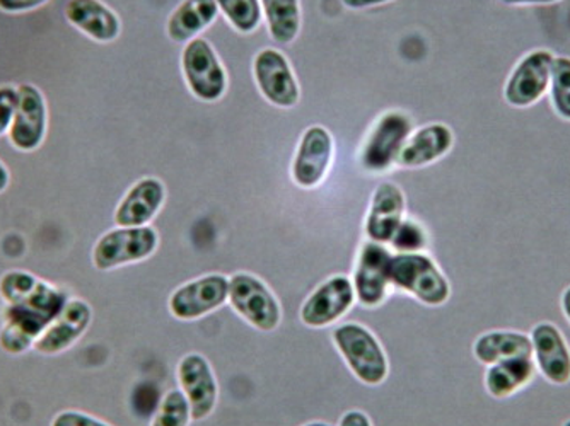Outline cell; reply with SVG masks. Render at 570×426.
<instances>
[{"mask_svg": "<svg viewBox=\"0 0 570 426\" xmlns=\"http://www.w3.org/2000/svg\"><path fill=\"white\" fill-rule=\"evenodd\" d=\"M0 299L6 304L0 346L8 354L22 355L33 348L70 297L62 288L30 271L11 270L0 278Z\"/></svg>", "mask_w": 570, "mask_h": 426, "instance_id": "6da1fadb", "label": "cell"}, {"mask_svg": "<svg viewBox=\"0 0 570 426\" xmlns=\"http://www.w3.org/2000/svg\"><path fill=\"white\" fill-rule=\"evenodd\" d=\"M390 284L429 307L444 306L451 285L434 259L424 252H399L390 262Z\"/></svg>", "mask_w": 570, "mask_h": 426, "instance_id": "7a4b0ae2", "label": "cell"}, {"mask_svg": "<svg viewBox=\"0 0 570 426\" xmlns=\"http://www.w3.org/2000/svg\"><path fill=\"white\" fill-rule=\"evenodd\" d=\"M333 343L341 351L352 374L366 386H380L386 380L390 364L376 336L357 323L333 329Z\"/></svg>", "mask_w": 570, "mask_h": 426, "instance_id": "3957f363", "label": "cell"}, {"mask_svg": "<svg viewBox=\"0 0 570 426\" xmlns=\"http://www.w3.org/2000/svg\"><path fill=\"white\" fill-rule=\"evenodd\" d=\"M158 245L159 236L153 227H118L99 237L92 249V265L99 271L117 270L150 258Z\"/></svg>", "mask_w": 570, "mask_h": 426, "instance_id": "277c9868", "label": "cell"}, {"mask_svg": "<svg viewBox=\"0 0 570 426\" xmlns=\"http://www.w3.org/2000/svg\"><path fill=\"white\" fill-rule=\"evenodd\" d=\"M230 306L246 323L261 331H275L282 321V307L271 288L255 275L236 274L229 280Z\"/></svg>", "mask_w": 570, "mask_h": 426, "instance_id": "5b68a950", "label": "cell"}, {"mask_svg": "<svg viewBox=\"0 0 570 426\" xmlns=\"http://www.w3.org/2000/svg\"><path fill=\"white\" fill-rule=\"evenodd\" d=\"M552 51L534 50L518 62L509 76L504 89V99L511 108H530L537 105L552 81Z\"/></svg>", "mask_w": 570, "mask_h": 426, "instance_id": "8992f818", "label": "cell"}, {"mask_svg": "<svg viewBox=\"0 0 570 426\" xmlns=\"http://www.w3.org/2000/svg\"><path fill=\"white\" fill-rule=\"evenodd\" d=\"M19 105L9 130V142L19 152H35L43 146L48 131V106L35 85L18 86Z\"/></svg>", "mask_w": 570, "mask_h": 426, "instance_id": "52a82bcc", "label": "cell"}, {"mask_svg": "<svg viewBox=\"0 0 570 426\" xmlns=\"http://www.w3.org/2000/svg\"><path fill=\"white\" fill-rule=\"evenodd\" d=\"M181 66L188 88L198 99L213 102L223 98L227 88L226 72L207 41L191 40L185 48Z\"/></svg>", "mask_w": 570, "mask_h": 426, "instance_id": "ba28073f", "label": "cell"}, {"mask_svg": "<svg viewBox=\"0 0 570 426\" xmlns=\"http://www.w3.org/2000/svg\"><path fill=\"white\" fill-rule=\"evenodd\" d=\"M229 300V280L224 275H207L179 287L169 299V310L181 321H195Z\"/></svg>", "mask_w": 570, "mask_h": 426, "instance_id": "9c48e42d", "label": "cell"}, {"mask_svg": "<svg viewBox=\"0 0 570 426\" xmlns=\"http://www.w3.org/2000/svg\"><path fill=\"white\" fill-rule=\"evenodd\" d=\"M355 290L351 278L332 277L320 285L301 307V321L307 328H326L338 321L354 306Z\"/></svg>", "mask_w": 570, "mask_h": 426, "instance_id": "30bf717a", "label": "cell"}, {"mask_svg": "<svg viewBox=\"0 0 570 426\" xmlns=\"http://www.w3.org/2000/svg\"><path fill=\"white\" fill-rule=\"evenodd\" d=\"M412 133V123L402 113H386L371 131L364 150L362 166L371 172H383L399 161L400 152Z\"/></svg>", "mask_w": 570, "mask_h": 426, "instance_id": "8fae6325", "label": "cell"}, {"mask_svg": "<svg viewBox=\"0 0 570 426\" xmlns=\"http://www.w3.org/2000/svg\"><path fill=\"white\" fill-rule=\"evenodd\" d=\"M531 358L537 371L552 386L570 383V346L553 323H538L531 329Z\"/></svg>", "mask_w": 570, "mask_h": 426, "instance_id": "7c38bea8", "label": "cell"}, {"mask_svg": "<svg viewBox=\"0 0 570 426\" xmlns=\"http://www.w3.org/2000/svg\"><path fill=\"white\" fill-rule=\"evenodd\" d=\"M392 258V252L380 242L371 241L362 246L352 281L358 304L377 307L386 300Z\"/></svg>", "mask_w": 570, "mask_h": 426, "instance_id": "4fadbf2b", "label": "cell"}, {"mask_svg": "<svg viewBox=\"0 0 570 426\" xmlns=\"http://www.w3.org/2000/svg\"><path fill=\"white\" fill-rule=\"evenodd\" d=\"M178 383L190 403L191 418H209L217 406L219 386L213 367L204 355L190 354L178 364Z\"/></svg>", "mask_w": 570, "mask_h": 426, "instance_id": "5bb4252c", "label": "cell"}, {"mask_svg": "<svg viewBox=\"0 0 570 426\" xmlns=\"http://www.w3.org/2000/svg\"><path fill=\"white\" fill-rule=\"evenodd\" d=\"M92 323V307L82 299H69L62 313L35 343L33 350L45 357L63 354L76 345Z\"/></svg>", "mask_w": 570, "mask_h": 426, "instance_id": "9a60e30c", "label": "cell"}, {"mask_svg": "<svg viewBox=\"0 0 570 426\" xmlns=\"http://www.w3.org/2000/svg\"><path fill=\"white\" fill-rule=\"evenodd\" d=\"M333 161V139L323 127L307 128L294 157L293 179L304 190L322 185Z\"/></svg>", "mask_w": 570, "mask_h": 426, "instance_id": "2e32d148", "label": "cell"}, {"mask_svg": "<svg viewBox=\"0 0 570 426\" xmlns=\"http://www.w3.org/2000/svg\"><path fill=\"white\" fill-rule=\"evenodd\" d=\"M255 79L262 95L278 108H293L299 102V85L289 62L277 50H264L255 59Z\"/></svg>", "mask_w": 570, "mask_h": 426, "instance_id": "e0dca14e", "label": "cell"}, {"mask_svg": "<svg viewBox=\"0 0 570 426\" xmlns=\"http://www.w3.org/2000/svg\"><path fill=\"white\" fill-rule=\"evenodd\" d=\"M405 216V195L393 182H383L371 198L366 220V234L371 241L386 245L392 242Z\"/></svg>", "mask_w": 570, "mask_h": 426, "instance_id": "ac0fdd59", "label": "cell"}, {"mask_svg": "<svg viewBox=\"0 0 570 426\" xmlns=\"http://www.w3.org/2000/svg\"><path fill=\"white\" fill-rule=\"evenodd\" d=\"M166 200L165 185L156 178H144L127 191L115 210L118 227H146L158 216Z\"/></svg>", "mask_w": 570, "mask_h": 426, "instance_id": "d6986e66", "label": "cell"}, {"mask_svg": "<svg viewBox=\"0 0 570 426\" xmlns=\"http://www.w3.org/2000/svg\"><path fill=\"white\" fill-rule=\"evenodd\" d=\"M66 19L77 31L98 43H111L121 33L120 18L101 0H69Z\"/></svg>", "mask_w": 570, "mask_h": 426, "instance_id": "ffe728a7", "label": "cell"}, {"mask_svg": "<svg viewBox=\"0 0 570 426\" xmlns=\"http://www.w3.org/2000/svg\"><path fill=\"white\" fill-rule=\"evenodd\" d=\"M454 136L450 127L432 123L409 137L399 156L402 168H424L438 162L453 149Z\"/></svg>", "mask_w": 570, "mask_h": 426, "instance_id": "44dd1931", "label": "cell"}, {"mask_svg": "<svg viewBox=\"0 0 570 426\" xmlns=\"http://www.w3.org/2000/svg\"><path fill=\"white\" fill-rule=\"evenodd\" d=\"M537 376L533 358L515 357L490 365L485 374V389L494 399H509L527 389Z\"/></svg>", "mask_w": 570, "mask_h": 426, "instance_id": "7402d4cb", "label": "cell"}, {"mask_svg": "<svg viewBox=\"0 0 570 426\" xmlns=\"http://www.w3.org/2000/svg\"><path fill=\"white\" fill-rule=\"evenodd\" d=\"M473 355L487 367L508 358L531 357V338L527 333L514 329L487 331L473 343Z\"/></svg>", "mask_w": 570, "mask_h": 426, "instance_id": "603a6c76", "label": "cell"}, {"mask_svg": "<svg viewBox=\"0 0 570 426\" xmlns=\"http://www.w3.org/2000/svg\"><path fill=\"white\" fill-rule=\"evenodd\" d=\"M217 9L219 6L216 0H185L169 18V38L179 43L195 40L198 33L213 24L217 18Z\"/></svg>", "mask_w": 570, "mask_h": 426, "instance_id": "cb8c5ba5", "label": "cell"}, {"mask_svg": "<svg viewBox=\"0 0 570 426\" xmlns=\"http://www.w3.org/2000/svg\"><path fill=\"white\" fill-rule=\"evenodd\" d=\"M268 30L278 43L296 40L301 30L299 0H262Z\"/></svg>", "mask_w": 570, "mask_h": 426, "instance_id": "d4e9b609", "label": "cell"}, {"mask_svg": "<svg viewBox=\"0 0 570 426\" xmlns=\"http://www.w3.org/2000/svg\"><path fill=\"white\" fill-rule=\"evenodd\" d=\"M227 21L242 33H252L261 24L262 9L258 0H216Z\"/></svg>", "mask_w": 570, "mask_h": 426, "instance_id": "484cf974", "label": "cell"}, {"mask_svg": "<svg viewBox=\"0 0 570 426\" xmlns=\"http://www.w3.org/2000/svg\"><path fill=\"white\" fill-rule=\"evenodd\" d=\"M190 403L181 389H173L163 397L150 426H190Z\"/></svg>", "mask_w": 570, "mask_h": 426, "instance_id": "4316f807", "label": "cell"}, {"mask_svg": "<svg viewBox=\"0 0 570 426\" xmlns=\"http://www.w3.org/2000/svg\"><path fill=\"white\" fill-rule=\"evenodd\" d=\"M550 101L553 111L562 120L570 121V59L559 57L553 60L552 81H550Z\"/></svg>", "mask_w": 570, "mask_h": 426, "instance_id": "83f0119b", "label": "cell"}, {"mask_svg": "<svg viewBox=\"0 0 570 426\" xmlns=\"http://www.w3.org/2000/svg\"><path fill=\"white\" fill-rule=\"evenodd\" d=\"M399 252H421L428 246V234L415 220H403L392 239Z\"/></svg>", "mask_w": 570, "mask_h": 426, "instance_id": "f1b7e54d", "label": "cell"}, {"mask_svg": "<svg viewBox=\"0 0 570 426\" xmlns=\"http://www.w3.org/2000/svg\"><path fill=\"white\" fill-rule=\"evenodd\" d=\"M18 105V88H12V86H0V137L6 136V133H9V130H11L12 120H14Z\"/></svg>", "mask_w": 570, "mask_h": 426, "instance_id": "f546056e", "label": "cell"}, {"mask_svg": "<svg viewBox=\"0 0 570 426\" xmlns=\"http://www.w3.org/2000/svg\"><path fill=\"white\" fill-rule=\"evenodd\" d=\"M50 426H111L102 419L95 418L85 412H76V409H66L60 412L56 418L51 419Z\"/></svg>", "mask_w": 570, "mask_h": 426, "instance_id": "4dcf8cb0", "label": "cell"}, {"mask_svg": "<svg viewBox=\"0 0 570 426\" xmlns=\"http://www.w3.org/2000/svg\"><path fill=\"white\" fill-rule=\"evenodd\" d=\"M50 0H0V11L6 14H26L43 8Z\"/></svg>", "mask_w": 570, "mask_h": 426, "instance_id": "1f68e13d", "label": "cell"}, {"mask_svg": "<svg viewBox=\"0 0 570 426\" xmlns=\"http://www.w3.org/2000/svg\"><path fill=\"white\" fill-rule=\"evenodd\" d=\"M338 426H373L370 416L362 412H348L342 416Z\"/></svg>", "mask_w": 570, "mask_h": 426, "instance_id": "d6a6232c", "label": "cell"}, {"mask_svg": "<svg viewBox=\"0 0 570 426\" xmlns=\"http://www.w3.org/2000/svg\"><path fill=\"white\" fill-rule=\"evenodd\" d=\"M504 6H512V8H518V6H550L557 4L560 0H501Z\"/></svg>", "mask_w": 570, "mask_h": 426, "instance_id": "836d02e7", "label": "cell"}, {"mask_svg": "<svg viewBox=\"0 0 570 426\" xmlns=\"http://www.w3.org/2000/svg\"><path fill=\"white\" fill-rule=\"evenodd\" d=\"M347 8L351 9H366L373 6L386 4L390 0H342Z\"/></svg>", "mask_w": 570, "mask_h": 426, "instance_id": "e575fe53", "label": "cell"}, {"mask_svg": "<svg viewBox=\"0 0 570 426\" xmlns=\"http://www.w3.org/2000/svg\"><path fill=\"white\" fill-rule=\"evenodd\" d=\"M11 185V172L6 168L4 162L0 161V194H4Z\"/></svg>", "mask_w": 570, "mask_h": 426, "instance_id": "d590c367", "label": "cell"}, {"mask_svg": "<svg viewBox=\"0 0 570 426\" xmlns=\"http://www.w3.org/2000/svg\"><path fill=\"white\" fill-rule=\"evenodd\" d=\"M560 307H562L563 316H566V319L570 325V285L562 291V297H560Z\"/></svg>", "mask_w": 570, "mask_h": 426, "instance_id": "8d00e7d4", "label": "cell"}, {"mask_svg": "<svg viewBox=\"0 0 570 426\" xmlns=\"http://www.w3.org/2000/svg\"><path fill=\"white\" fill-rule=\"evenodd\" d=\"M304 426H332V425H328V423L315 422V423H307V425H304Z\"/></svg>", "mask_w": 570, "mask_h": 426, "instance_id": "74e56055", "label": "cell"}, {"mask_svg": "<svg viewBox=\"0 0 570 426\" xmlns=\"http://www.w3.org/2000/svg\"><path fill=\"white\" fill-rule=\"evenodd\" d=\"M562 426H570V419H567V422H566V423H563V425H562Z\"/></svg>", "mask_w": 570, "mask_h": 426, "instance_id": "f35d334b", "label": "cell"}]
</instances>
